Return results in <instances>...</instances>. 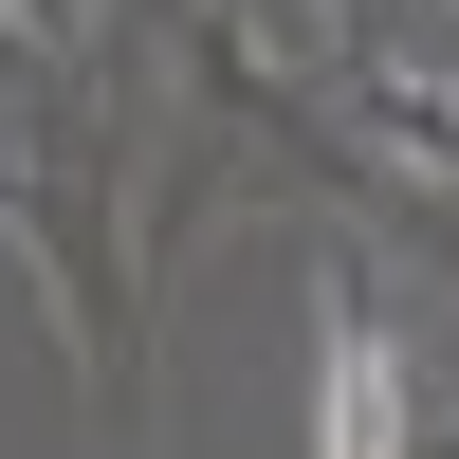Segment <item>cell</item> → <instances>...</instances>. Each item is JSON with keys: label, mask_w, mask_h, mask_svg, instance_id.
I'll use <instances>...</instances> for the list:
<instances>
[{"label": "cell", "mask_w": 459, "mask_h": 459, "mask_svg": "<svg viewBox=\"0 0 459 459\" xmlns=\"http://www.w3.org/2000/svg\"><path fill=\"white\" fill-rule=\"evenodd\" d=\"M313 459H404V350L331 294V368H313Z\"/></svg>", "instance_id": "6da1fadb"}]
</instances>
